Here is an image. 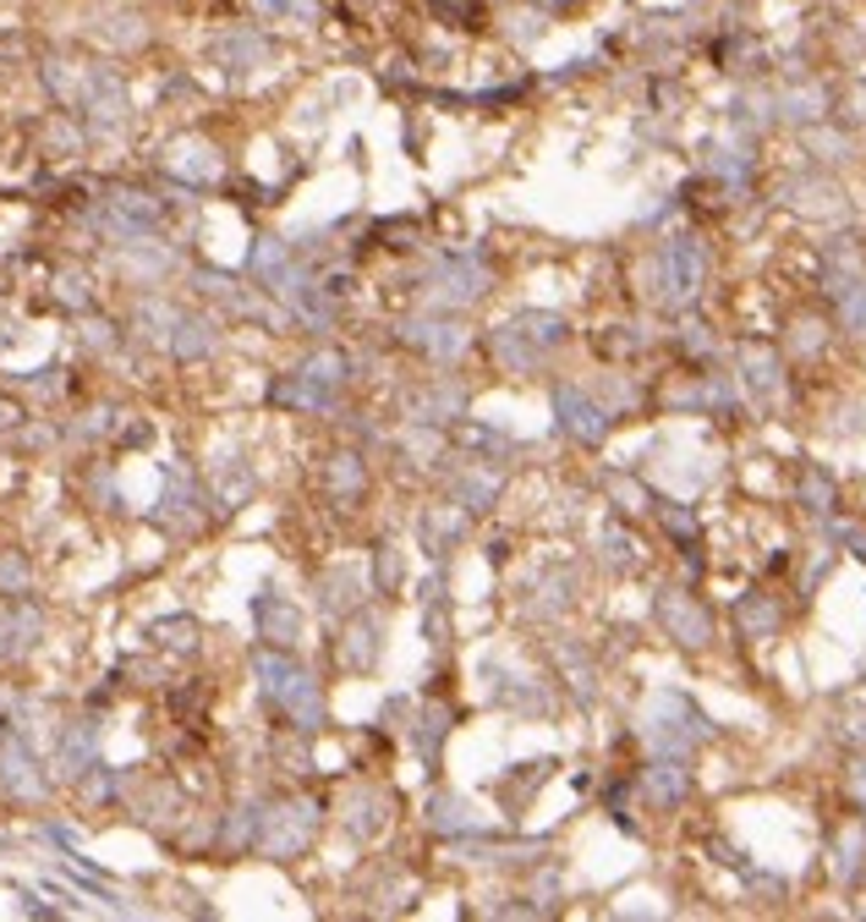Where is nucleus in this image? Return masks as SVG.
<instances>
[{
    "label": "nucleus",
    "instance_id": "obj_3",
    "mask_svg": "<svg viewBox=\"0 0 866 922\" xmlns=\"http://www.w3.org/2000/svg\"><path fill=\"white\" fill-rule=\"evenodd\" d=\"M214 61H220L225 72H253V67L269 61V39L253 33V28H236V33L214 39Z\"/></svg>",
    "mask_w": 866,
    "mask_h": 922
},
{
    "label": "nucleus",
    "instance_id": "obj_9",
    "mask_svg": "<svg viewBox=\"0 0 866 922\" xmlns=\"http://www.w3.org/2000/svg\"><path fill=\"white\" fill-rule=\"evenodd\" d=\"M203 352H214V324L181 319V330H175V358H203Z\"/></svg>",
    "mask_w": 866,
    "mask_h": 922
},
{
    "label": "nucleus",
    "instance_id": "obj_13",
    "mask_svg": "<svg viewBox=\"0 0 866 922\" xmlns=\"http://www.w3.org/2000/svg\"><path fill=\"white\" fill-rule=\"evenodd\" d=\"M11 418H17V407H11V401H0V429H6Z\"/></svg>",
    "mask_w": 866,
    "mask_h": 922
},
{
    "label": "nucleus",
    "instance_id": "obj_11",
    "mask_svg": "<svg viewBox=\"0 0 866 922\" xmlns=\"http://www.w3.org/2000/svg\"><path fill=\"white\" fill-rule=\"evenodd\" d=\"M154 638H160V643H171V648H181V653H187V648L198 643V627H192V621H160V627H154Z\"/></svg>",
    "mask_w": 866,
    "mask_h": 922
},
{
    "label": "nucleus",
    "instance_id": "obj_5",
    "mask_svg": "<svg viewBox=\"0 0 866 922\" xmlns=\"http://www.w3.org/2000/svg\"><path fill=\"white\" fill-rule=\"evenodd\" d=\"M308 834H313V808H280L274 830L263 834V845L269 851H296V845H308Z\"/></svg>",
    "mask_w": 866,
    "mask_h": 922
},
{
    "label": "nucleus",
    "instance_id": "obj_1",
    "mask_svg": "<svg viewBox=\"0 0 866 922\" xmlns=\"http://www.w3.org/2000/svg\"><path fill=\"white\" fill-rule=\"evenodd\" d=\"M259 675H263V692H269L302 731H319V725H324V698H319V687H313V675H308L302 664H291V659H280V653H259Z\"/></svg>",
    "mask_w": 866,
    "mask_h": 922
},
{
    "label": "nucleus",
    "instance_id": "obj_10",
    "mask_svg": "<svg viewBox=\"0 0 866 922\" xmlns=\"http://www.w3.org/2000/svg\"><path fill=\"white\" fill-rule=\"evenodd\" d=\"M253 11H259L263 22H313L319 17L313 0H253Z\"/></svg>",
    "mask_w": 866,
    "mask_h": 922
},
{
    "label": "nucleus",
    "instance_id": "obj_2",
    "mask_svg": "<svg viewBox=\"0 0 866 922\" xmlns=\"http://www.w3.org/2000/svg\"><path fill=\"white\" fill-rule=\"evenodd\" d=\"M696 280H702V253H696V242L692 237L669 242V248H664V297H669V302H686L696 291Z\"/></svg>",
    "mask_w": 866,
    "mask_h": 922
},
{
    "label": "nucleus",
    "instance_id": "obj_4",
    "mask_svg": "<svg viewBox=\"0 0 866 922\" xmlns=\"http://www.w3.org/2000/svg\"><path fill=\"white\" fill-rule=\"evenodd\" d=\"M165 166H171L175 177H187V182H209V177L220 171L214 149H209V143H192V138H181V143H171Z\"/></svg>",
    "mask_w": 866,
    "mask_h": 922
},
{
    "label": "nucleus",
    "instance_id": "obj_12",
    "mask_svg": "<svg viewBox=\"0 0 866 922\" xmlns=\"http://www.w3.org/2000/svg\"><path fill=\"white\" fill-rule=\"evenodd\" d=\"M0 582H6V588H17V582H22V565H17V560H6V565H0Z\"/></svg>",
    "mask_w": 866,
    "mask_h": 922
},
{
    "label": "nucleus",
    "instance_id": "obj_7",
    "mask_svg": "<svg viewBox=\"0 0 866 922\" xmlns=\"http://www.w3.org/2000/svg\"><path fill=\"white\" fill-rule=\"evenodd\" d=\"M259 627H263L269 643H291L302 621H296V610H285L280 599H259Z\"/></svg>",
    "mask_w": 866,
    "mask_h": 922
},
{
    "label": "nucleus",
    "instance_id": "obj_6",
    "mask_svg": "<svg viewBox=\"0 0 866 922\" xmlns=\"http://www.w3.org/2000/svg\"><path fill=\"white\" fill-rule=\"evenodd\" d=\"M664 621H669V627L681 632V643H692V648H696V643H707V615L696 610L686 593H669V599H664Z\"/></svg>",
    "mask_w": 866,
    "mask_h": 922
},
{
    "label": "nucleus",
    "instance_id": "obj_8",
    "mask_svg": "<svg viewBox=\"0 0 866 922\" xmlns=\"http://www.w3.org/2000/svg\"><path fill=\"white\" fill-rule=\"evenodd\" d=\"M560 412H565L571 434H582V440H598V434H604V418H598L593 407H582L576 390H560Z\"/></svg>",
    "mask_w": 866,
    "mask_h": 922
},
{
    "label": "nucleus",
    "instance_id": "obj_14",
    "mask_svg": "<svg viewBox=\"0 0 866 922\" xmlns=\"http://www.w3.org/2000/svg\"><path fill=\"white\" fill-rule=\"evenodd\" d=\"M537 6H548V11H560V6H576V0H537Z\"/></svg>",
    "mask_w": 866,
    "mask_h": 922
}]
</instances>
